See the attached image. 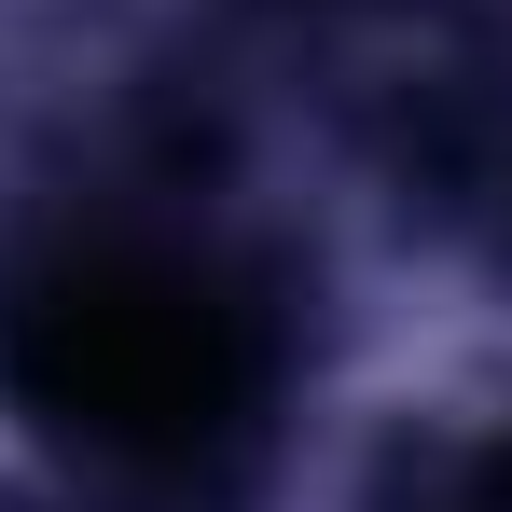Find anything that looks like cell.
Returning <instances> with one entry per match:
<instances>
[{
	"label": "cell",
	"mask_w": 512,
	"mask_h": 512,
	"mask_svg": "<svg viewBox=\"0 0 512 512\" xmlns=\"http://www.w3.org/2000/svg\"><path fill=\"white\" fill-rule=\"evenodd\" d=\"M14 388L28 416L97 443V457H194L263 402V319L180 250H70L14 291Z\"/></svg>",
	"instance_id": "6da1fadb"
}]
</instances>
